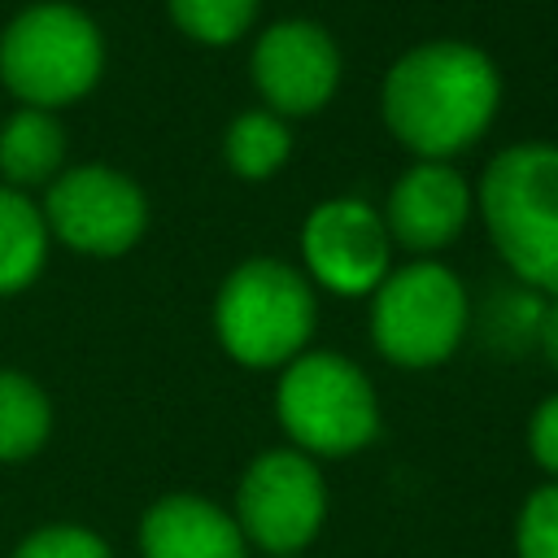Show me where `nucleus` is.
I'll return each instance as SVG.
<instances>
[{
    "mask_svg": "<svg viewBox=\"0 0 558 558\" xmlns=\"http://www.w3.org/2000/svg\"><path fill=\"white\" fill-rule=\"evenodd\" d=\"M501 74L493 57L462 39H427L401 52L379 87L384 126L418 161H449L497 118Z\"/></svg>",
    "mask_w": 558,
    "mask_h": 558,
    "instance_id": "nucleus-1",
    "label": "nucleus"
},
{
    "mask_svg": "<svg viewBox=\"0 0 558 558\" xmlns=\"http://www.w3.org/2000/svg\"><path fill=\"white\" fill-rule=\"evenodd\" d=\"M475 201L501 262L527 288L558 296V144L501 148L484 166Z\"/></svg>",
    "mask_w": 558,
    "mask_h": 558,
    "instance_id": "nucleus-2",
    "label": "nucleus"
},
{
    "mask_svg": "<svg viewBox=\"0 0 558 558\" xmlns=\"http://www.w3.org/2000/svg\"><path fill=\"white\" fill-rule=\"evenodd\" d=\"M318 323L310 279L283 257H244L214 296L218 344L253 371L288 366L305 353Z\"/></svg>",
    "mask_w": 558,
    "mask_h": 558,
    "instance_id": "nucleus-3",
    "label": "nucleus"
},
{
    "mask_svg": "<svg viewBox=\"0 0 558 558\" xmlns=\"http://www.w3.org/2000/svg\"><path fill=\"white\" fill-rule=\"evenodd\" d=\"M105 70V39L92 13L65 0H39L0 31V83L26 109L83 100Z\"/></svg>",
    "mask_w": 558,
    "mask_h": 558,
    "instance_id": "nucleus-4",
    "label": "nucleus"
},
{
    "mask_svg": "<svg viewBox=\"0 0 558 558\" xmlns=\"http://www.w3.org/2000/svg\"><path fill=\"white\" fill-rule=\"evenodd\" d=\"M275 414L292 449L344 458L379 436V401L366 371L344 353H301L283 366Z\"/></svg>",
    "mask_w": 558,
    "mask_h": 558,
    "instance_id": "nucleus-5",
    "label": "nucleus"
},
{
    "mask_svg": "<svg viewBox=\"0 0 558 558\" xmlns=\"http://www.w3.org/2000/svg\"><path fill=\"white\" fill-rule=\"evenodd\" d=\"M375 349L405 371L440 366L466 336V288L440 262H405L371 292Z\"/></svg>",
    "mask_w": 558,
    "mask_h": 558,
    "instance_id": "nucleus-6",
    "label": "nucleus"
},
{
    "mask_svg": "<svg viewBox=\"0 0 558 558\" xmlns=\"http://www.w3.org/2000/svg\"><path fill=\"white\" fill-rule=\"evenodd\" d=\"M327 519V480L301 449L257 453L235 488V523L262 554H301Z\"/></svg>",
    "mask_w": 558,
    "mask_h": 558,
    "instance_id": "nucleus-7",
    "label": "nucleus"
},
{
    "mask_svg": "<svg viewBox=\"0 0 558 558\" xmlns=\"http://www.w3.org/2000/svg\"><path fill=\"white\" fill-rule=\"evenodd\" d=\"M44 222L65 248L87 257L126 253L148 227V201L140 183L113 166L61 170L44 192Z\"/></svg>",
    "mask_w": 558,
    "mask_h": 558,
    "instance_id": "nucleus-8",
    "label": "nucleus"
},
{
    "mask_svg": "<svg viewBox=\"0 0 558 558\" xmlns=\"http://www.w3.org/2000/svg\"><path fill=\"white\" fill-rule=\"evenodd\" d=\"M301 257L314 283L336 296H366L392 270V235L384 214L357 196H331L301 227Z\"/></svg>",
    "mask_w": 558,
    "mask_h": 558,
    "instance_id": "nucleus-9",
    "label": "nucleus"
},
{
    "mask_svg": "<svg viewBox=\"0 0 558 558\" xmlns=\"http://www.w3.org/2000/svg\"><path fill=\"white\" fill-rule=\"evenodd\" d=\"M257 96L279 118L318 113L340 87V48L310 17H283L262 31L248 57Z\"/></svg>",
    "mask_w": 558,
    "mask_h": 558,
    "instance_id": "nucleus-10",
    "label": "nucleus"
},
{
    "mask_svg": "<svg viewBox=\"0 0 558 558\" xmlns=\"http://www.w3.org/2000/svg\"><path fill=\"white\" fill-rule=\"evenodd\" d=\"M471 218V183L449 161H414L397 174L384 205L392 244L410 253H436L462 235Z\"/></svg>",
    "mask_w": 558,
    "mask_h": 558,
    "instance_id": "nucleus-11",
    "label": "nucleus"
},
{
    "mask_svg": "<svg viewBox=\"0 0 558 558\" xmlns=\"http://www.w3.org/2000/svg\"><path fill=\"white\" fill-rule=\"evenodd\" d=\"M144 558H248V541L218 501L201 493H166L140 519Z\"/></svg>",
    "mask_w": 558,
    "mask_h": 558,
    "instance_id": "nucleus-12",
    "label": "nucleus"
},
{
    "mask_svg": "<svg viewBox=\"0 0 558 558\" xmlns=\"http://www.w3.org/2000/svg\"><path fill=\"white\" fill-rule=\"evenodd\" d=\"M65 161V131L48 109H13L0 126V174L9 187H48Z\"/></svg>",
    "mask_w": 558,
    "mask_h": 558,
    "instance_id": "nucleus-13",
    "label": "nucleus"
},
{
    "mask_svg": "<svg viewBox=\"0 0 558 558\" xmlns=\"http://www.w3.org/2000/svg\"><path fill=\"white\" fill-rule=\"evenodd\" d=\"M48 222H44V209L0 183V296H13L22 288H31L48 262Z\"/></svg>",
    "mask_w": 558,
    "mask_h": 558,
    "instance_id": "nucleus-14",
    "label": "nucleus"
},
{
    "mask_svg": "<svg viewBox=\"0 0 558 558\" xmlns=\"http://www.w3.org/2000/svg\"><path fill=\"white\" fill-rule=\"evenodd\" d=\"M48 432H52L48 392L22 371H0V462H22L39 453Z\"/></svg>",
    "mask_w": 558,
    "mask_h": 558,
    "instance_id": "nucleus-15",
    "label": "nucleus"
},
{
    "mask_svg": "<svg viewBox=\"0 0 558 558\" xmlns=\"http://www.w3.org/2000/svg\"><path fill=\"white\" fill-rule=\"evenodd\" d=\"M222 157L240 179H270L292 157V126L288 118L262 109H244L231 118L222 135Z\"/></svg>",
    "mask_w": 558,
    "mask_h": 558,
    "instance_id": "nucleus-16",
    "label": "nucleus"
},
{
    "mask_svg": "<svg viewBox=\"0 0 558 558\" xmlns=\"http://www.w3.org/2000/svg\"><path fill=\"white\" fill-rule=\"evenodd\" d=\"M257 4L262 0H166L174 26L196 39V44H235L253 17H257Z\"/></svg>",
    "mask_w": 558,
    "mask_h": 558,
    "instance_id": "nucleus-17",
    "label": "nucleus"
},
{
    "mask_svg": "<svg viewBox=\"0 0 558 558\" xmlns=\"http://www.w3.org/2000/svg\"><path fill=\"white\" fill-rule=\"evenodd\" d=\"M519 558H558V480L532 488L514 519Z\"/></svg>",
    "mask_w": 558,
    "mask_h": 558,
    "instance_id": "nucleus-18",
    "label": "nucleus"
},
{
    "mask_svg": "<svg viewBox=\"0 0 558 558\" xmlns=\"http://www.w3.org/2000/svg\"><path fill=\"white\" fill-rule=\"evenodd\" d=\"M13 558H113V549L92 532V527H78V523H48V527H35L17 549Z\"/></svg>",
    "mask_w": 558,
    "mask_h": 558,
    "instance_id": "nucleus-19",
    "label": "nucleus"
},
{
    "mask_svg": "<svg viewBox=\"0 0 558 558\" xmlns=\"http://www.w3.org/2000/svg\"><path fill=\"white\" fill-rule=\"evenodd\" d=\"M527 453L549 480H558V392L545 397L527 418Z\"/></svg>",
    "mask_w": 558,
    "mask_h": 558,
    "instance_id": "nucleus-20",
    "label": "nucleus"
},
{
    "mask_svg": "<svg viewBox=\"0 0 558 558\" xmlns=\"http://www.w3.org/2000/svg\"><path fill=\"white\" fill-rule=\"evenodd\" d=\"M541 349H545L549 366L558 371V296H549V305L541 310Z\"/></svg>",
    "mask_w": 558,
    "mask_h": 558,
    "instance_id": "nucleus-21",
    "label": "nucleus"
},
{
    "mask_svg": "<svg viewBox=\"0 0 558 558\" xmlns=\"http://www.w3.org/2000/svg\"><path fill=\"white\" fill-rule=\"evenodd\" d=\"M266 558H301V554H266Z\"/></svg>",
    "mask_w": 558,
    "mask_h": 558,
    "instance_id": "nucleus-22",
    "label": "nucleus"
}]
</instances>
